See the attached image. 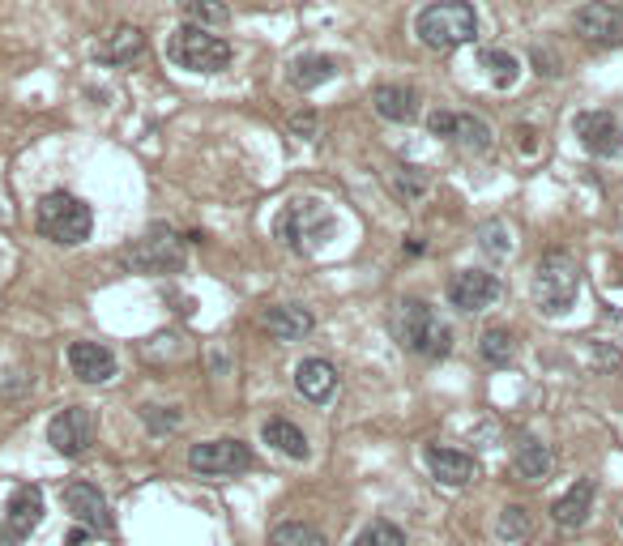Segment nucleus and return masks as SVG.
I'll return each instance as SVG.
<instances>
[{
  "label": "nucleus",
  "mask_w": 623,
  "mask_h": 546,
  "mask_svg": "<svg viewBox=\"0 0 623 546\" xmlns=\"http://www.w3.org/2000/svg\"><path fill=\"white\" fill-rule=\"evenodd\" d=\"M495 534H500L504 542H525L534 534V517L525 512L521 504H508L504 512H500V525H495Z\"/></svg>",
  "instance_id": "obj_30"
},
{
  "label": "nucleus",
  "mask_w": 623,
  "mask_h": 546,
  "mask_svg": "<svg viewBox=\"0 0 623 546\" xmlns=\"http://www.w3.org/2000/svg\"><path fill=\"white\" fill-rule=\"evenodd\" d=\"M534 137H538L534 128H517V150H521V154H534V150H538Z\"/></svg>",
  "instance_id": "obj_34"
},
{
  "label": "nucleus",
  "mask_w": 623,
  "mask_h": 546,
  "mask_svg": "<svg viewBox=\"0 0 623 546\" xmlns=\"http://www.w3.org/2000/svg\"><path fill=\"white\" fill-rule=\"evenodd\" d=\"M188 465L205 478H231L252 470V448L244 440H205L188 448Z\"/></svg>",
  "instance_id": "obj_8"
},
{
  "label": "nucleus",
  "mask_w": 623,
  "mask_h": 546,
  "mask_svg": "<svg viewBox=\"0 0 623 546\" xmlns=\"http://www.w3.org/2000/svg\"><path fill=\"white\" fill-rule=\"evenodd\" d=\"M427 128L436 137H453L457 146L470 150V154H487L491 150V128L478 116H466V111H431Z\"/></svg>",
  "instance_id": "obj_10"
},
{
  "label": "nucleus",
  "mask_w": 623,
  "mask_h": 546,
  "mask_svg": "<svg viewBox=\"0 0 623 546\" xmlns=\"http://www.w3.org/2000/svg\"><path fill=\"white\" fill-rule=\"evenodd\" d=\"M333 214L325 210L321 201H312V197H299V201H291L286 210L278 214V222H274V235L282 239L291 252H299V256H312V252H321L325 248V239L333 235Z\"/></svg>",
  "instance_id": "obj_4"
},
{
  "label": "nucleus",
  "mask_w": 623,
  "mask_h": 546,
  "mask_svg": "<svg viewBox=\"0 0 623 546\" xmlns=\"http://www.w3.org/2000/svg\"><path fill=\"white\" fill-rule=\"evenodd\" d=\"M577 35L598 43V47H619L623 43V9L619 5H606V0H589V5L577 9Z\"/></svg>",
  "instance_id": "obj_11"
},
{
  "label": "nucleus",
  "mask_w": 623,
  "mask_h": 546,
  "mask_svg": "<svg viewBox=\"0 0 623 546\" xmlns=\"http://www.w3.org/2000/svg\"><path fill=\"white\" fill-rule=\"evenodd\" d=\"M124 265L133 273H180L184 269V244L171 227H150L146 235L124 248Z\"/></svg>",
  "instance_id": "obj_7"
},
{
  "label": "nucleus",
  "mask_w": 623,
  "mask_h": 546,
  "mask_svg": "<svg viewBox=\"0 0 623 546\" xmlns=\"http://www.w3.org/2000/svg\"><path fill=\"white\" fill-rule=\"evenodd\" d=\"M500 299V278L495 273H483V269H461L457 278L449 282V303L457 312H483L491 303Z\"/></svg>",
  "instance_id": "obj_12"
},
{
  "label": "nucleus",
  "mask_w": 623,
  "mask_h": 546,
  "mask_svg": "<svg viewBox=\"0 0 623 546\" xmlns=\"http://www.w3.org/2000/svg\"><path fill=\"white\" fill-rule=\"evenodd\" d=\"M389 333L397 337V346L410 350V355L423 359H444L453 350V333L449 325L427 308L423 299H402L389 316Z\"/></svg>",
  "instance_id": "obj_1"
},
{
  "label": "nucleus",
  "mask_w": 623,
  "mask_h": 546,
  "mask_svg": "<svg viewBox=\"0 0 623 546\" xmlns=\"http://www.w3.org/2000/svg\"><path fill=\"white\" fill-rule=\"evenodd\" d=\"M167 56L188 73H222L231 64V43L222 35H210L205 26L188 22L167 39Z\"/></svg>",
  "instance_id": "obj_6"
},
{
  "label": "nucleus",
  "mask_w": 623,
  "mask_h": 546,
  "mask_svg": "<svg viewBox=\"0 0 623 546\" xmlns=\"http://www.w3.org/2000/svg\"><path fill=\"white\" fill-rule=\"evenodd\" d=\"M333 73H338V60L308 52V56H299V60L291 64V86H295V90H316V86H325Z\"/></svg>",
  "instance_id": "obj_24"
},
{
  "label": "nucleus",
  "mask_w": 623,
  "mask_h": 546,
  "mask_svg": "<svg viewBox=\"0 0 623 546\" xmlns=\"http://www.w3.org/2000/svg\"><path fill=\"white\" fill-rule=\"evenodd\" d=\"M65 508L73 512V521H82V529H94V534H111V508L107 495L94 483H69L65 487Z\"/></svg>",
  "instance_id": "obj_15"
},
{
  "label": "nucleus",
  "mask_w": 623,
  "mask_h": 546,
  "mask_svg": "<svg viewBox=\"0 0 623 546\" xmlns=\"http://www.w3.org/2000/svg\"><path fill=\"white\" fill-rule=\"evenodd\" d=\"M589 512H594V478H577V483L551 504V517L559 529H581L589 521Z\"/></svg>",
  "instance_id": "obj_18"
},
{
  "label": "nucleus",
  "mask_w": 623,
  "mask_h": 546,
  "mask_svg": "<svg viewBox=\"0 0 623 546\" xmlns=\"http://www.w3.org/2000/svg\"><path fill=\"white\" fill-rule=\"evenodd\" d=\"M35 227L43 239H52L60 248H77L86 244L90 231H94V214L82 197H73V192H47L35 210Z\"/></svg>",
  "instance_id": "obj_2"
},
{
  "label": "nucleus",
  "mask_w": 623,
  "mask_h": 546,
  "mask_svg": "<svg viewBox=\"0 0 623 546\" xmlns=\"http://www.w3.org/2000/svg\"><path fill=\"white\" fill-rule=\"evenodd\" d=\"M295 384H299V393L308 397V401H316V406H325V401L338 393V367H333L329 359H303L299 367H295Z\"/></svg>",
  "instance_id": "obj_19"
},
{
  "label": "nucleus",
  "mask_w": 623,
  "mask_h": 546,
  "mask_svg": "<svg viewBox=\"0 0 623 546\" xmlns=\"http://www.w3.org/2000/svg\"><path fill=\"white\" fill-rule=\"evenodd\" d=\"M372 107H376V116L389 120V124L419 120V94H414L410 86H376L372 90Z\"/></svg>",
  "instance_id": "obj_21"
},
{
  "label": "nucleus",
  "mask_w": 623,
  "mask_h": 546,
  "mask_svg": "<svg viewBox=\"0 0 623 546\" xmlns=\"http://www.w3.org/2000/svg\"><path fill=\"white\" fill-rule=\"evenodd\" d=\"M478 355H483L491 367H504V363H513V355H517V337H513V329H504V325H491L483 337H478Z\"/></svg>",
  "instance_id": "obj_26"
},
{
  "label": "nucleus",
  "mask_w": 623,
  "mask_h": 546,
  "mask_svg": "<svg viewBox=\"0 0 623 546\" xmlns=\"http://www.w3.org/2000/svg\"><path fill=\"white\" fill-rule=\"evenodd\" d=\"M269 546H329L325 534L308 521H278L269 529Z\"/></svg>",
  "instance_id": "obj_27"
},
{
  "label": "nucleus",
  "mask_w": 623,
  "mask_h": 546,
  "mask_svg": "<svg viewBox=\"0 0 623 546\" xmlns=\"http://www.w3.org/2000/svg\"><path fill=\"white\" fill-rule=\"evenodd\" d=\"M43 521V491L22 483L5 504V542H26Z\"/></svg>",
  "instance_id": "obj_13"
},
{
  "label": "nucleus",
  "mask_w": 623,
  "mask_h": 546,
  "mask_svg": "<svg viewBox=\"0 0 623 546\" xmlns=\"http://www.w3.org/2000/svg\"><path fill=\"white\" fill-rule=\"evenodd\" d=\"M577 137L594 158H615L623 150V128L611 111H581L577 116Z\"/></svg>",
  "instance_id": "obj_14"
},
{
  "label": "nucleus",
  "mask_w": 623,
  "mask_h": 546,
  "mask_svg": "<svg viewBox=\"0 0 623 546\" xmlns=\"http://www.w3.org/2000/svg\"><path fill=\"white\" fill-rule=\"evenodd\" d=\"M350 546H406V534L393 521H372L363 534H355Z\"/></svg>",
  "instance_id": "obj_32"
},
{
  "label": "nucleus",
  "mask_w": 623,
  "mask_h": 546,
  "mask_svg": "<svg viewBox=\"0 0 623 546\" xmlns=\"http://www.w3.org/2000/svg\"><path fill=\"white\" fill-rule=\"evenodd\" d=\"M389 184H393V192H397V197H402V201H419L423 197V192H427V175L419 171V167H393L389 171Z\"/></svg>",
  "instance_id": "obj_31"
},
{
  "label": "nucleus",
  "mask_w": 623,
  "mask_h": 546,
  "mask_svg": "<svg viewBox=\"0 0 623 546\" xmlns=\"http://www.w3.org/2000/svg\"><path fill=\"white\" fill-rule=\"evenodd\" d=\"M141 47H146V35H141L137 26H116L99 43V60H107V64H129L133 56H141Z\"/></svg>",
  "instance_id": "obj_23"
},
{
  "label": "nucleus",
  "mask_w": 623,
  "mask_h": 546,
  "mask_svg": "<svg viewBox=\"0 0 623 546\" xmlns=\"http://www.w3.org/2000/svg\"><path fill=\"white\" fill-rule=\"evenodd\" d=\"M261 329L274 337V342H299V337L312 333V312L295 308V303H282V308H265L261 312Z\"/></svg>",
  "instance_id": "obj_20"
},
{
  "label": "nucleus",
  "mask_w": 623,
  "mask_h": 546,
  "mask_svg": "<svg viewBox=\"0 0 623 546\" xmlns=\"http://www.w3.org/2000/svg\"><path fill=\"white\" fill-rule=\"evenodd\" d=\"M141 419H146L150 431H171V427H180V414H175V410H158V406H146V410H141Z\"/></svg>",
  "instance_id": "obj_33"
},
{
  "label": "nucleus",
  "mask_w": 623,
  "mask_h": 546,
  "mask_svg": "<svg viewBox=\"0 0 623 546\" xmlns=\"http://www.w3.org/2000/svg\"><path fill=\"white\" fill-rule=\"evenodd\" d=\"M577 286H581V269L572 261V252L564 248H551L542 252L538 273H534V303L547 316H564L577 299Z\"/></svg>",
  "instance_id": "obj_5"
},
{
  "label": "nucleus",
  "mask_w": 623,
  "mask_h": 546,
  "mask_svg": "<svg viewBox=\"0 0 623 546\" xmlns=\"http://www.w3.org/2000/svg\"><path fill=\"white\" fill-rule=\"evenodd\" d=\"M414 35H419L431 52H449V47L474 43L478 18L466 0H436V5H427L419 18H414Z\"/></svg>",
  "instance_id": "obj_3"
},
{
  "label": "nucleus",
  "mask_w": 623,
  "mask_h": 546,
  "mask_svg": "<svg viewBox=\"0 0 623 546\" xmlns=\"http://www.w3.org/2000/svg\"><path fill=\"white\" fill-rule=\"evenodd\" d=\"M47 444L56 448L60 457H82L94 444V414L86 406H69L60 410L52 423H47Z\"/></svg>",
  "instance_id": "obj_9"
},
{
  "label": "nucleus",
  "mask_w": 623,
  "mask_h": 546,
  "mask_svg": "<svg viewBox=\"0 0 623 546\" xmlns=\"http://www.w3.org/2000/svg\"><path fill=\"white\" fill-rule=\"evenodd\" d=\"M180 9L193 18V26H205V30H222L231 22V9L222 5V0H180Z\"/></svg>",
  "instance_id": "obj_29"
},
{
  "label": "nucleus",
  "mask_w": 623,
  "mask_h": 546,
  "mask_svg": "<svg viewBox=\"0 0 623 546\" xmlns=\"http://www.w3.org/2000/svg\"><path fill=\"white\" fill-rule=\"evenodd\" d=\"M69 367H73L77 380L107 384L111 376H116V355H111L107 346H99V342H73L69 346Z\"/></svg>",
  "instance_id": "obj_17"
},
{
  "label": "nucleus",
  "mask_w": 623,
  "mask_h": 546,
  "mask_svg": "<svg viewBox=\"0 0 623 546\" xmlns=\"http://www.w3.org/2000/svg\"><path fill=\"white\" fill-rule=\"evenodd\" d=\"M483 69H487V77H491V86H500V90H508V86H517V77H521V60L517 56H508V52H500V47H487L483 56Z\"/></svg>",
  "instance_id": "obj_28"
},
{
  "label": "nucleus",
  "mask_w": 623,
  "mask_h": 546,
  "mask_svg": "<svg viewBox=\"0 0 623 546\" xmlns=\"http://www.w3.org/2000/svg\"><path fill=\"white\" fill-rule=\"evenodd\" d=\"M427 465H431V474H436V483H444V487H470L474 474H478V461L470 453H461V448H449V444H431Z\"/></svg>",
  "instance_id": "obj_16"
},
{
  "label": "nucleus",
  "mask_w": 623,
  "mask_h": 546,
  "mask_svg": "<svg viewBox=\"0 0 623 546\" xmlns=\"http://www.w3.org/2000/svg\"><path fill=\"white\" fill-rule=\"evenodd\" d=\"M312 124H316V120L308 116V111H303V116H295V120H291V128H295L299 137H312Z\"/></svg>",
  "instance_id": "obj_35"
},
{
  "label": "nucleus",
  "mask_w": 623,
  "mask_h": 546,
  "mask_svg": "<svg viewBox=\"0 0 623 546\" xmlns=\"http://www.w3.org/2000/svg\"><path fill=\"white\" fill-rule=\"evenodd\" d=\"M513 465L525 483H542V478L551 474V448L542 440H521L517 453H513Z\"/></svg>",
  "instance_id": "obj_25"
},
{
  "label": "nucleus",
  "mask_w": 623,
  "mask_h": 546,
  "mask_svg": "<svg viewBox=\"0 0 623 546\" xmlns=\"http://www.w3.org/2000/svg\"><path fill=\"white\" fill-rule=\"evenodd\" d=\"M261 436H265V444L274 448V453H286V457H295V461H308V453H312L308 436H303L291 419H269Z\"/></svg>",
  "instance_id": "obj_22"
}]
</instances>
